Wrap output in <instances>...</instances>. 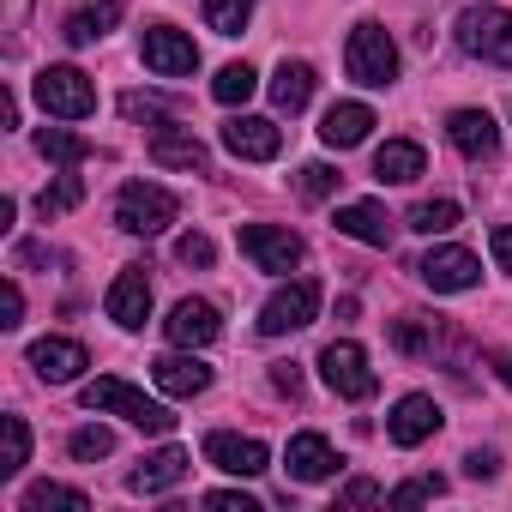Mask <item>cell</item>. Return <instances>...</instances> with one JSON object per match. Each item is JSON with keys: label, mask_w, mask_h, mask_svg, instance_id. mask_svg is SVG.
I'll use <instances>...</instances> for the list:
<instances>
[{"label": "cell", "mask_w": 512, "mask_h": 512, "mask_svg": "<svg viewBox=\"0 0 512 512\" xmlns=\"http://www.w3.org/2000/svg\"><path fill=\"white\" fill-rule=\"evenodd\" d=\"M85 410H97V416H127L133 428H145V434H169L175 428V416H169V404H157V398H145L139 386H127V380H115V374H103V380H85Z\"/></svg>", "instance_id": "cell-1"}, {"label": "cell", "mask_w": 512, "mask_h": 512, "mask_svg": "<svg viewBox=\"0 0 512 512\" xmlns=\"http://www.w3.org/2000/svg\"><path fill=\"white\" fill-rule=\"evenodd\" d=\"M452 37H458L464 55H476V61L512 73V13H506V7H494V0H482V7H464L458 25H452Z\"/></svg>", "instance_id": "cell-2"}, {"label": "cell", "mask_w": 512, "mask_h": 512, "mask_svg": "<svg viewBox=\"0 0 512 512\" xmlns=\"http://www.w3.org/2000/svg\"><path fill=\"white\" fill-rule=\"evenodd\" d=\"M344 67H350V79H356V85L386 91V85L398 79V43L386 37V25L362 19V25L350 31V43H344Z\"/></svg>", "instance_id": "cell-3"}, {"label": "cell", "mask_w": 512, "mask_h": 512, "mask_svg": "<svg viewBox=\"0 0 512 512\" xmlns=\"http://www.w3.org/2000/svg\"><path fill=\"white\" fill-rule=\"evenodd\" d=\"M175 217H181V199L169 187H157V181H127L115 193V223L127 235H163Z\"/></svg>", "instance_id": "cell-4"}, {"label": "cell", "mask_w": 512, "mask_h": 512, "mask_svg": "<svg viewBox=\"0 0 512 512\" xmlns=\"http://www.w3.org/2000/svg\"><path fill=\"white\" fill-rule=\"evenodd\" d=\"M241 253H247L260 272H278V278L302 272V260H308L302 235L284 229V223H241Z\"/></svg>", "instance_id": "cell-5"}, {"label": "cell", "mask_w": 512, "mask_h": 512, "mask_svg": "<svg viewBox=\"0 0 512 512\" xmlns=\"http://www.w3.org/2000/svg\"><path fill=\"white\" fill-rule=\"evenodd\" d=\"M31 91H37L43 115H55V121H85V115L97 109V85H91L79 67H43Z\"/></svg>", "instance_id": "cell-6"}, {"label": "cell", "mask_w": 512, "mask_h": 512, "mask_svg": "<svg viewBox=\"0 0 512 512\" xmlns=\"http://www.w3.org/2000/svg\"><path fill=\"white\" fill-rule=\"evenodd\" d=\"M314 314H320V284H314V278H290V284H278V290L266 296L260 332H266V338H290V332L314 326Z\"/></svg>", "instance_id": "cell-7"}, {"label": "cell", "mask_w": 512, "mask_h": 512, "mask_svg": "<svg viewBox=\"0 0 512 512\" xmlns=\"http://www.w3.org/2000/svg\"><path fill=\"white\" fill-rule=\"evenodd\" d=\"M320 380L338 392V398H350V404H362V398H374V368H368V350L362 344H350V338H332L326 350H320Z\"/></svg>", "instance_id": "cell-8"}, {"label": "cell", "mask_w": 512, "mask_h": 512, "mask_svg": "<svg viewBox=\"0 0 512 512\" xmlns=\"http://www.w3.org/2000/svg\"><path fill=\"white\" fill-rule=\"evenodd\" d=\"M416 278L434 290V296H464L482 284V260L470 247H428V260L416 266Z\"/></svg>", "instance_id": "cell-9"}, {"label": "cell", "mask_w": 512, "mask_h": 512, "mask_svg": "<svg viewBox=\"0 0 512 512\" xmlns=\"http://www.w3.org/2000/svg\"><path fill=\"white\" fill-rule=\"evenodd\" d=\"M139 55H145V67H151L157 79H187V73H199V49H193V37L175 31V25H151V31L139 37Z\"/></svg>", "instance_id": "cell-10"}, {"label": "cell", "mask_w": 512, "mask_h": 512, "mask_svg": "<svg viewBox=\"0 0 512 512\" xmlns=\"http://www.w3.org/2000/svg\"><path fill=\"white\" fill-rule=\"evenodd\" d=\"M205 464H217L223 476H266L272 470V452L266 440H253V434H205Z\"/></svg>", "instance_id": "cell-11"}, {"label": "cell", "mask_w": 512, "mask_h": 512, "mask_svg": "<svg viewBox=\"0 0 512 512\" xmlns=\"http://www.w3.org/2000/svg\"><path fill=\"white\" fill-rule=\"evenodd\" d=\"M223 151L241 157V163H272V157L284 151V127L266 121V115H235V121L223 127Z\"/></svg>", "instance_id": "cell-12"}, {"label": "cell", "mask_w": 512, "mask_h": 512, "mask_svg": "<svg viewBox=\"0 0 512 512\" xmlns=\"http://www.w3.org/2000/svg\"><path fill=\"white\" fill-rule=\"evenodd\" d=\"M25 362H31V368H37V380H49V386H73V380L91 368V356H85V344H79V338H37Z\"/></svg>", "instance_id": "cell-13"}, {"label": "cell", "mask_w": 512, "mask_h": 512, "mask_svg": "<svg viewBox=\"0 0 512 512\" xmlns=\"http://www.w3.org/2000/svg\"><path fill=\"white\" fill-rule=\"evenodd\" d=\"M446 139H452V151H464L470 163H488V157L500 151V127H494L488 109H452V115H446Z\"/></svg>", "instance_id": "cell-14"}, {"label": "cell", "mask_w": 512, "mask_h": 512, "mask_svg": "<svg viewBox=\"0 0 512 512\" xmlns=\"http://www.w3.org/2000/svg\"><path fill=\"white\" fill-rule=\"evenodd\" d=\"M163 332H169V344H175V350H205V344L223 332V320H217V308H211V302L187 296V302H175V308H169Z\"/></svg>", "instance_id": "cell-15"}, {"label": "cell", "mask_w": 512, "mask_h": 512, "mask_svg": "<svg viewBox=\"0 0 512 512\" xmlns=\"http://www.w3.org/2000/svg\"><path fill=\"white\" fill-rule=\"evenodd\" d=\"M386 434H392V446H422V440H434V434H440V404H434L428 392L398 398L392 416H386Z\"/></svg>", "instance_id": "cell-16"}, {"label": "cell", "mask_w": 512, "mask_h": 512, "mask_svg": "<svg viewBox=\"0 0 512 512\" xmlns=\"http://www.w3.org/2000/svg\"><path fill=\"white\" fill-rule=\"evenodd\" d=\"M109 320H115L121 332H139V326L151 320V278H145V266H127V272L109 284Z\"/></svg>", "instance_id": "cell-17"}, {"label": "cell", "mask_w": 512, "mask_h": 512, "mask_svg": "<svg viewBox=\"0 0 512 512\" xmlns=\"http://www.w3.org/2000/svg\"><path fill=\"white\" fill-rule=\"evenodd\" d=\"M338 235H350V241H362V247H392L398 223L386 217V205H374V199H350V205H338Z\"/></svg>", "instance_id": "cell-18"}, {"label": "cell", "mask_w": 512, "mask_h": 512, "mask_svg": "<svg viewBox=\"0 0 512 512\" xmlns=\"http://www.w3.org/2000/svg\"><path fill=\"white\" fill-rule=\"evenodd\" d=\"M187 470H193V458L181 446H157L151 458H139V470L127 476V488L133 494H169L175 482H187Z\"/></svg>", "instance_id": "cell-19"}, {"label": "cell", "mask_w": 512, "mask_h": 512, "mask_svg": "<svg viewBox=\"0 0 512 512\" xmlns=\"http://www.w3.org/2000/svg\"><path fill=\"white\" fill-rule=\"evenodd\" d=\"M151 380H157L163 398H199V392L211 386V368H205L199 356H181V350H175V356H157V362H151Z\"/></svg>", "instance_id": "cell-20"}, {"label": "cell", "mask_w": 512, "mask_h": 512, "mask_svg": "<svg viewBox=\"0 0 512 512\" xmlns=\"http://www.w3.org/2000/svg\"><path fill=\"white\" fill-rule=\"evenodd\" d=\"M422 169H428V151L416 139H386L374 151V181H386V187H410Z\"/></svg>", "instance_id": "cell-21"}, {"label": "cell", "mask_w": 512, "mask_h": 512, "mask_svg": "<svg viewBox=\"0 0 512 512\" xmlns=\"http://www.w3.org/2000/svg\"><path fill=\"white\" fill-rule=\"evenodd\" d=\"M368 127H374V109H368V103H332L326 121H320V139H326L332 151H356V145L368 139Z\"/></svg>", "instance_id": "cell-22"}, {"label": "cell", "mask_w": 512, "mask_h": 512, "mask_svg": "<svg viewBox=\"0 0 512 512\" xmlns=\"http://www.w3.org/2000/svg\"><path fill=\"white\" fill-rule=\"evenodd\" d=\"M151 163H157V169H205V163H211V151H205V139H199V133L157 127V139H151Z\"/></svg>", "instance_id": "cell-23"}, {"label": "cell", "mask_w": 512, "mask_h": 512, "mask_svg": "<svg viewBox=\"0 0 512 512\" xmlns=\"http://www.w3.org/2000/svg\"><path fill=\"white\" fill-rule=\"evenodd\" d=\"M284 464H290V476H296V482H326V476L338 470V452H332V440H326V434H296V440H290V452H284Z\"/></svg>", "instance_id": "cell-24"}, {"label": "cell", "mask_w": 512, "mask_h": 512, "mask_svg": "<svg viewBox=\"0 0 512 512\" xmlns=\"http://www.w3.org/2000/svg\"><path fill=\"white\" fill-rule=\"evenodd\" d=\"M314 85H320V73H314L308 61H284V67L272 73V103H278L284 115H302V109L314 103Z\"/></svg>", "instance_id": "cell-25"}, {"label": "cell", "mask_w": 512, "mask_h": 512, "mask_svg": "<svg viewBox=\"0 0 512 512\" xmlns=\"http://www.w3.org/2000/svg\"><path fill=\"white\" fill-rule=\"evenodd\" d=\"M115 25H121V0H97V7H85V13H73V19L61 25V37H67L73 49H85V43L109 37Z\"/></svg>", "instance_id": "cell-26"}, {"label": "cell", "mask_w": 512, "mask_h": 512, "mask_svg": "<svg viewBox=\"0 0 512 512\" xmlns=\"http://www.w3.org/2000/svg\"><path fill=\"white\" fill-rule=\"evenodd\" d=\"M19 506H25V512H85L91 494H85V488H67V482H31Z\"/></svg>", "instance_id": "cell-27"}, {"label": "cell", "mask_w": 512, "mask_h": 512, "mask_svg": "<svg viewBox=\"0 0 512 512\" xmlns=\"http://www.w3.org/2000/svg\"><path fill=\"white\" fill-rule=\"evenodd\" d=\"M37 151H43L49 163L73 169V163H85V157H91V139H85V133H67V127H43V133H37Z\"/></svg>", "instance_id": "cell-28"}, {"label": "cell", "mask_w": 512, "mask_h": 512, "mask_svg": "<svg viewBox=\"0 0 512 512\" xmlns=\"http://www.w3.org/2000/svg\"><path fill=\"white\" fill-rule=\"evenodd\" d=\"M253 91H260V73H253L247 61H229V67L211 79V97H217V103H229V109H235V103H247Z\"/></svg>", "instance_id": "cell-29"}, {"label": "cell", "mask_w": 512, "mask_h": 512, "mask_svg": "<svg viewBox=\"0 0 512 512\" xmlns=\"http://www.w3.org/2000/svg\"><path fill=\"white\" fill-rule=\"evenodd\" d=\"M0 440H7V452H0V476H19L31 464V428H25V416H0Z\"/></svg>", "instance_id": "cell-30"}, {"label": "cell", "mask_w": 512, "mask_h": 512, "mask_svg": "<svg viewBox=\"0 0 512 512\" xmlns=\"http://www.w3.org/2000/svg\"><path fill=\"white\" fill-rule=\"evenodd\" d=\"M404 223L416 235H446V229H458V199H422V205H410Z\"/></svg>", "instance_id": "cell-31"}, {"label": "cell", "mask_w": 512, "mask_h": 512, "mask_svg": "<svg viewBox=\"0 0 512 512\" xmlns=\"http://www.w3.org/2000/svg\"><path fill=\"white\" fill-rule=\"evenodd\" d=\"M434 320H422V314H404V320H392V350H404V356H434Z\"/></svg>", "instance_id": "cell-32"}, {"label": "cell", "mask_w": 512, "mask_h": 512, "mask_svg": "<svg viewBox=\"0 0 512 512\" xmlns=\"http://www.w3.org/2000/svg\"><path fill=\"white\" fill-rule=\"evenodd\" d=\"M247 19H253V0H205V25L217 37H241Z\"/></svg>", "instance_id": "cell-33"}, {"label": "cell", "mask_w": 512, "mask_h": 512, "mask_svg": "<svg viewBox=\"0 0 512 512\" xmlns=\"http://www.w3.org/2000/svg\"><path fill=\"white\" fill-rule=\"evenodd\" d=\"M79 199H85V181H79V175H61V181H49V187L37 193V211H43V223H49V217L73 211Z\"/></svg>", "instance_id": "cell-34"}, {"label": "cell", "mask_w": 512, "mask_h": 512, "mask_svg": "<svg viewBox=\"0 0 512 512\" xmlns=\"http://www.w3.org/2000/svg\"><path fill=\"white\" fill-rule=\"evenodd\" d=\"M67 452H73L79 464H97V458H109V452H115V434H109L103 422H91V428H73Z\"/></svg>", "instance_id": "cell-35"}, {"label": "cell", "mask_w": 512, "mask_h": 512, "mask_svg": "<svg viewBox=\"0 0 512 512\" xmlns=\"http://www.w3.org/2000/svg\"><path fill=\"white\" fill-rule=\"evenodd\" d=\"M338 181H344V175H338L332 163H302V169H296V193H302V199H332Z\"/></svg>", "instance_id": "cell-36"}, {"label": "cell", "mask_w": 512, "mask_h": 512, "mask_svg": "<svg viewBox=\"0 0 512 512\" xmlns=\"http://www.w3.org/2000/svg\"><path fill=\"white\" fill-rule=\"evenodd\" d=\"M446 494V476H410L386 494V506H422V500H440Z\"/></svg>", "instance_id": "cell-37"}, {"label": "cell", "mask_w": 512, "mask_h": 512, "mask_svg": "<svg viewBox=\"0 0 512 512\" xmlns=\"http://www.w3.org/2000/svg\"><path fill=\"white\" fill-rule=\"evenodd\" d=\"M121 115H127V121H169L175 103H169V97H151V91H127V97H121Z\"/></svg>", "instance_id": "cell-38"}, {"label": "cell", "mask_w": 512, "mask_h": 512, "mask_svg": "<svg viewBox=\"0 0 512 512\" xmlns=\"http://www.w3.org/2000/svg\"><path fill=\"white\" fill-rule=\"evenodd\" d=\"M175 260H181V266H211V260H217V241H211L205 229H187V235L175 241Z\"/></svg>", "instance_id": "cell-39"}, {"label": "cell", "mask_w": 512, "mask_h": 512, "mask_svg": "<svg viewBox=\"0 0 512 512\" xmlns=\"http://www.w3.org/2000/svg\"><path fill=\"white\" fill-rule=\"evenodd\" d=\"M205 506H211V512H260V500L241 494V488H211V494H205Z\"/></svg>", "instance_id": "cell-40"}, {"label": "cell", "mask_w": 512, "mask_h": 512, "mask_svg": "<svg viewBox=\"0 0 512 512\" xmlns=\"http://www.w3.org/2000/svg\"><path fill=\"white\" fill-rule=\"evenodd\" d=\"M374 500H386V488H380V482H368V476H356V482L338 494V512H350V506H374Z\"/></svg>", "instance_id": "cell-41"}, {"label": "cell", "mask_w": 512, "mask_h": 512, "mask_svg": "<svg viewBox=\"0 0 512 512\" xmlns=\"http://www.w3.org/2000/svg\"><path fill=\"white\" fill-rule=\"evenodd\" d=\"M19 320H25V290H19V284L7 278V290H0V326H7V332H13Z\"/></svg>", "instance_id": "cell-42"}, {"label": "cell", "mask_w": 512, "mask_h": 512, "mask_svg": "<svg viewBox=\"0 0 512 512\" xmlns=\"http://www.w3.org/2000/svg\"><path fill=\"white\" fill-rule=\"evenodd\" d=\"M272 392L296 398V392H302V368H296V362H272Z\"/></svg>", "instance_id": "cell-43"}, {"label": "cell", "mask_w": 512, "mask_h": 512, "mask_svg": "<svg viewBox=\"0 0 512 512\" xmlns=\"http://www.w3.org/2000/svg\"><path fill=\"white\" fill-rule=\"evenodd\" d=\"M488 253H494V266H500V272H512V223H500V229L488 235Z\"/></svg>", "instance_id": "cell-44"}, {"label": "cell", "mask_w": 512, "mask_h": 512, "mask_svg": "<svg viewBox=\"0 0 512 512\" xmlns=\"http://www.w3.org/2000/svg\"><path fill=\"white\" fill-rule=\"evenodd\" d=\"M494 470H500V458H494V452H482V446H476V452L464 458V476H476V482H488Z\"/></svg>", "instance_id": "cell-45"}, {"label": "cell", "mask_w": 512, "mask_h": 512, "mask_svg": "<svg viewBox=\"0 0 512 512\" xmlns=\"http://www.w3.org/2000/svg\"><path fill=\"white\" fill-rule=\"evenodd\" d=\"M19 266H49V247H37V241H25V247H19Z\"/></svg>", "instance_id": "cell-46"}, {"label": "cell", "mask_w": 512, "mask_h": 512, "mask_svg": "<svg viewBox=\"0 0 512 512\" xmlns=\"http://www.w3.org/2000/svg\"><path fill=\"white\" fill-rule=\"evenodd\" d=\"M0 121H7V127H19V97H13V91L0 97Z\"/></svg>", "instance_id": "cell-47"}, {"label": "cell", "mask_w": 512, "mask_h": 512, "mask_svg": "<svg viewBox=\"0 0 512 512\" xmlns=\"http://www.w3.org/2000/svg\"><path fill=\"white\" fill-rule=\"evenodd\" d=\"M494 374H500V380L512 386V356H494Z\"/></svg>", "instance_id": "cell-48"}]
</instances>
